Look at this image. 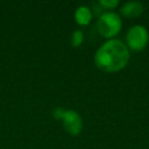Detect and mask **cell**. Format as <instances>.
I'll return each instance as SVG.
<instances>
[{"label":"cell","mask_w":149,"mask_h":149,"mask_svg":"<svg viewBox=\"0 0 149 149\" xmlns=\"http://www.w3.org/2000/svg\"><path fill=\"white\" fill-rule=\"evenodd\" d=\"M129 61V49L120 40H109L95 52V65L105 72H118L122 70Z\"/></svg>","instance_id":"cell-1"},{"label":"cell","mask_w":149,"mask_h":149,"mask_svg":"<svg viewBox=\"0 0 149 149\" xmlns=\"http://www.w3.org/2000/svg\"><path fill=\"white\" fill-rule=\"evenodd\" d=\"M121 27H122V21L120 16L114 12H106L101 14L97 23L99 34L106 38H111L118 35L119 31L121 30Z\"/></svg>","instance_id":"cell-2"},{"label":"cell","mask_w":149,"mask_h":149,"mask_svg":"<svg viewBox=\"0 0 149 149\" xmlns=\"http://www.w3.org/2000/svg\"><path fill=\"white\" fill-rule=\"evenodd\" d=\"M54 116L56 119H61L63 121V125H64V128L68 133H70L71 135H78L80 132H81V128H83V121H81V118L80 115L72 111V109H63L61 107L54 109Z\"/></svg>","instance_id":"cell-3"},{"label":"cell","mask_w":149,"mask_h":149,"mask_svg":"<svg viewBox=\"0 0 149 149\" xmlns=\"http://www.w3.org/2000/svg\"><path fill=\"white\" fill-rule=\"evenodd\" d=\"M149 41V33L146 27L141 24L133 26L126 36L127 48L133 51H142Z\"/></svg>","instance_id":"cell-4"},{"label":"cell","mask_w":149,"mask_h":149,"mask_svg":"<svg viewBox=\"0 0 149 149\" xmlns=\"http://www.w3.org/2000/svg\"><path fill=\"white\" fill-rule=\"evenodd\" d=\"M143 10H144V6L140 1H129V2H126L121 7V9H120L121 14L125 17H129V19L140 16L143 13Z\"/></svg>","instance_id":"cell-5"},{"label":"cell","mask_w":149,"mask_h":149,"mask_svg":"<svg viewBox=\"0 0 149 149\" xmlns=\"http://www.w3.org/2000/svg\"><path fill=\"white\" fill-rule=\"evenodd\" d=\"M74 17H76V21L80 24V26H85L87 23H90L91 19H92V12L88 7L86 6H80L76 13H74Z\"/></svg>","instance_id":"cell-6"},{"label":"cell","mask_w":149,"mask_h":149,"mask_svg":"<svg viewBox=\"0 0 149 149\" xmlns=\"http://www.w3.org/2000/svg\"><path fill=\"white\" fill-rule=\"evenodd\" d=\"M84 41V35L80 30H74L71 36V44L72 47H79Z\"/></svg>","instance_id":"cell-7"},{"label":"cell","mask_w":149,"mask_h":149,"mask_svg":"<svg viewBox=\"0 0 149 149\" xmlns=\"http://www.w3.org/2000/svg\"><path fill=\"white\" fill-rule=\"evenodd\" d=\"M99 5L105 9H113L119 5L118 0H100Z\"/></svg>","instance_id":"cell-8"}]
</instances>
